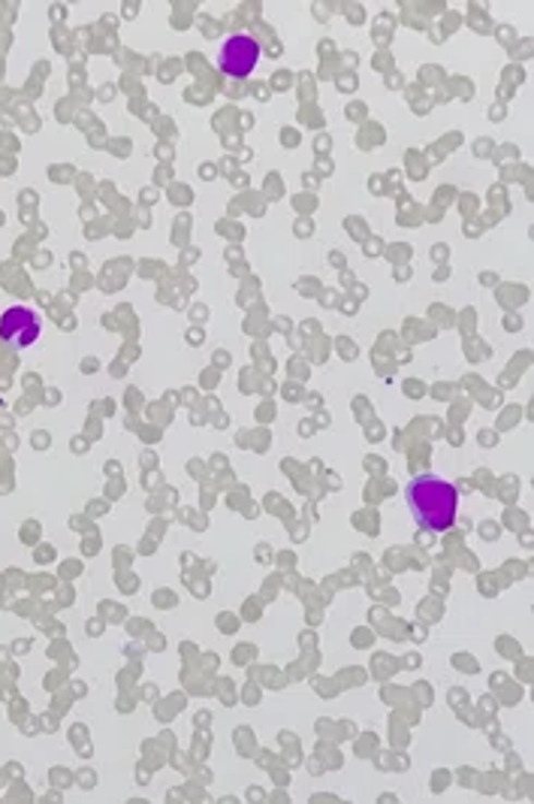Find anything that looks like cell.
<instances>
[{
    "label": "cell",
    "mask_w": 534,
    "mask_h": 804,
    "mask_svg": "<svg viewBox=\"0 0 534 804\" xmlns=\"http://www.w3.org/2000/svg\"><path fill=\"white\" fill-rule=\"evenodd\" d=\"M39 336V317L25 305H13L0 315V339L10 343L13 348H27L37 343Z\"/></svg>",
    "instance_id": "cell-3"
},
{
    "label": "cell",
    "mask_w": 534,
    "mask_h": 804,
    "mask_svg": "<svg viewBox=\"0 0 534 804\" xmlns=\"http://www.w3.org/2000/svg\"><path fill=\"white\" fill-rule=\"evenodd\" d=\"M404 500L408 508L417 520L420 527L429 532H444L453 527L459 508V493L450 481H444L438 475H417L408 488H404Z\"/></svg>",
    "instance_id": "cell-1"
},
{
    "label": "cell",
    "mask_w": 534,
    "mask_h": 804,
    "mask_svg": "<svg viewBox=\"0 0 534 804\" xmlns=\"http://www.w3.org/2000/svg\"><path fill=\"white\" fill-rule=\"evenodd\" d=\"M260 61V46L248 34H233L223 40L221 49V70L233 80H245L251 76V70Z\"/></svg>",
    "instance_id": "cell-2"
}]
</instances>
